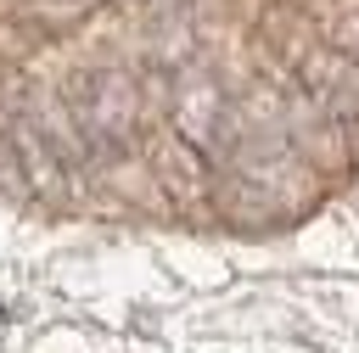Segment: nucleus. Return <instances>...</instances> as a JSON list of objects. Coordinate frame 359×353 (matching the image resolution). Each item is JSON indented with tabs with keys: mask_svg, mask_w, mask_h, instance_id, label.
<instances>
[{
	"mask_svg": "<svg viewBox=\"0 0 359 353\" xmlns=\"http://www.w3.org/2000/svg\"><path fill=\"white\" fill-rule=\"evenodd\" d=\"M151 162H157V174H163L174 191H185V196L208 185V162H202V157H196L185 140H163V146L151 151Z\"/></svg>",
	"mask_w": 359,
	"mask_h": 353,
	"instance_id": "nucleus-2",
	"label": "nucleus"
},
{
	"mask_svg": "<svg viewBox=\"0 0 359 353\" xmlns=\"http://www.w3.org/2000/svg\"><path fill=\"white\" fill-rule=\"evenodd\" d=\"M67 106H73L79 134L95 140V146H118L135 129V84L123 73H107V67L79 73L67 84Z\"/></svg>",
	"mask_w": 359,
	"mask_h": 353,
	"instance_id": "nucleus-1",
	"label": "nucleus"
}]
</instances>
